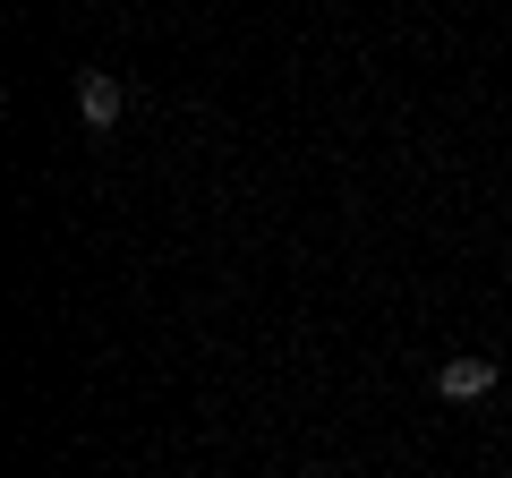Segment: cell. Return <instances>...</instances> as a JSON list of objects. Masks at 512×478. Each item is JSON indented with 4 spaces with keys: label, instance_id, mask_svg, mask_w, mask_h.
I'll use <instances>...</instances> for the list:
<instances>
[{
    "label": "cell",
    "instance_id": "6da1fadb",
    "mask_svg": "<svg viewBox=\"0 0 512 478\" xmlns=\"http://www.w3.org/2000/svg\"><path fill=\"white\" fill-rule=\"evenodd\" d=\"M120 111H128V86L111 69H86L77 77V120H86V129H120Z\"/></svg>",
    "mask_w": 512,
    "mask_h": 478
},
{
    "label": "cell",
    "instance_id": "7a4b0ae2",
    "mask_svg": "<svg viewBox=\"0 0 512 478\" xmlns=\"http://www.w3.org/2000/svg\"><path fill=\"white\" fill-rule=\"evenodd\" d=\"M436 393H444V402H487V393H495V359H444Z\"/></svg>",
    "mask_w": 512,
    "mask_h": 478
}]
</instances>
